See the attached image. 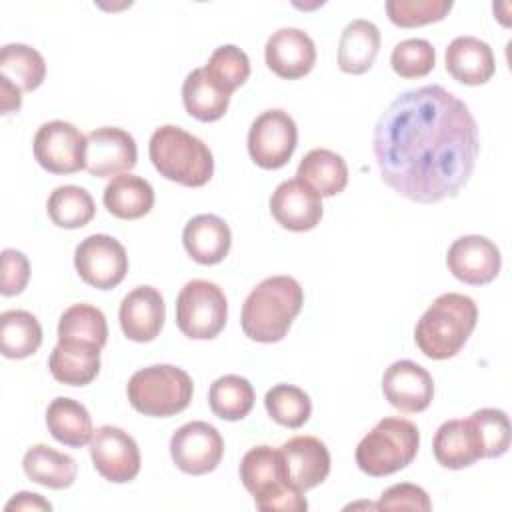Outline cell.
Listing matches in <instances>:
<instances>
[{"label":"cell","mask_w":512,"mask_h":512,"mask_svg":"<svg viewBox=\"0 0 512 512\" xmlns=\"http://www.w3.org/2000/svg\"><path fill=\"white\" fill-rule=\"evenodd\" d=\"M382 182L418 204L456 196L480 152L468 106L438 84L396 96L378 118L372 140Z\"/></svg>","instance_id":"obj_1"},{"label":"cell","mask_w":512,"mask_h":512,"mask_svg":"<svg viewBox=\"0 0 512 512\" xmlns=\"http://www.w3.org/2000/svg\"><path fill=\"white\" fill-rule=\"evenodd\" d=\"M304 304V290L292 276L264 278L242 304L244 334L262 344L280 342Z\"/></svg>","instance_id":"obj_2"},{"label":"cell","mask_w":512,"mask_h":512,"mask_svg":"<svg viewBox=\"0 0 512 512\" xmlns=\"http://www.w3.org/2000/svg\"><path fill=\"white\" fill-rule=\"evenodd\" d=\"M478 308L466 294H440L420 316L414 340L420 352L432 360L456 356L476 328Z\"/></svg>","instance_id":"obj_3"},{"label":"cell","mask_w":512,"mask_h":512,"mask_svg":"<svg viewBox=\"0 0 512 512\" xmlns=\"http://www.w3.org/2000/svg\"><path fill=\"white\" fill-rule=\"evenodd\" d=\"M150 160L166 180L188 188L204 186L214 174V158L210 148L194 134L180 126L166 124L150 136Z\"/></svg>","instance_id":"obj_4"},{"label":"cell","mask_w":512,"mask_h":512,"mask_svg":"<svg viewBox=\"0 0 512 512\" xmlns=\"http://www.w3.org/2000/svg\"><path fill=\"white\" fill-rule=\"evenodd\" d=\"M240 480L262 512H302L308 508L304 492L296 490L284 468L280 448L254 446L240 462Z\"/></svg>","instance_id":"obj_5"},{"label":"cell","mask_w":512,"mask_h":512,"mask_svg":"<svg viewBox=\"0 0 512 512\" xmlns=\"http://www.w3.org/2000/svg\"><path fill=\"white\" fill-rule=\"evenodd\" d=\"M420 432L414 422L398 416L382 418L356 446L358 468L374 478L406 468L418 454Z\"/></svg>","instance_id":"obj_6"},{"label":"cell","mask_w":512,"mask_h":512,"mask_svg":"<svg viewBox=\"0 0 512 512\" xmlns=\"http://www.w3.org/2000/svg\"><path fill=\"white\" fill-rule=\"evenodd\" d=\"M126 392L136 412L166 418L188 408L194 384L182 368L172 364H154L134 372L128 380Z\"/></svg>","instance_id":"obj_7"},{"label":"cell","mask_w":512,"mask_h":512,"mask_svg":"<svg viewBox=\"0 0 512 512\" xmlns=\"http://www.w3.org/2000/svg\"><path fill=\"white\" fill-rule=\"evenodd\" d=\"M228 318V302L222 288L210 280H190L176 298V324L194 340L218 336Z\"/></svg>","instance_id":"obj_8"},{"label":"cell","mask_w":512,"mask_h":512,"mask_svg":"<svg viewBox=\"0 0 512 512\" xmlns=\"http://www.w3.org/2000/svg\"><path fill=\"white\" fill-rule=\"evenodd\" d=\"M298 128L294 118L278 108L258 114L248 130V152L254 164L276 170L288 164L296 150Z\"/></svg>","instance_id":"obj_9"},{"label":"cell","mask_w":512,"mask_h":512,"mask_svg":"<svg viewBox=\"0 0 512 512\" xmlns=\"http://www.w3.org/2000/svg\"><path fill=\"white\" fill-rule=\"evenodd\" d=\"M78 276L98 290L116 288L128 272V254L124 246L108 234L86 236L74 250Z\"/></svg>","instance_id":"obj_10"},{"label":"cell","mask_w":512,"mask_h":512,"mask_svg":"<svg viewBox=\"0 0 512 512\" xmlns=\"http://www.w3.org/2000/svg\"><path fill=\"white\" fill-rule=\"evenodd\" d=\"M34 158L52 174H74L86 168V136L70 122H44L34 136Z\"/></svg>","instance_id":"obj_11"},{"label":"cell","mask_w":512,"mask_h":512,"mask_svg":"<svg viewBox=\"0 0 512 512\" xmlns=\"http://www.w3.org/2000/svg\"><path fill=\"white\" fill-rule=\"evenodd\" d=\"M170 454L174 464L192 476L212 472L224 454L220 432L202 420L182 424L170 438Z\"/></svg>","instance_id":"obj_12"},{"label":"cell","mask_w":512,"mask_h":512,"mask_svg":"<svg viewBox=\"0 0 512 512\" xmlns=\"http://www.w3.org/2000/svg\"><path fill=\"white\" fill-rule=\"evenodd\" d=\"M90 456L96 472L114 482L124 484L140 472V450L136 440L122 428L104 424L90 438Z\"/></svg>","instance_id":"obj_13"},{"label":"cell","mask_w":512,"mask_h":512,"mask_svg":"<svg viewBox=\"0 0 512 512\" xmlns=\"http://www.w3.org/2000/svg\"><path fill=\"white\" fill-rule=\"evenodd\" d=\"M138 148L130 132L102 126L86 136V170L96 178H112L136 166Z\"/></svg>","instance_id":"obj_14"},{"label":"cell","mask_w":512,"mask_h":512,"mask_svg":"<svg viewBox=\"0 0 512 512\" xmlns=\"http://www.w3.org/2000/svg\"><path fill=\"white\" fill-rule=\"evenodd\" d=\"M448 270L454 278L470 286H484L492 282L502 266L498 246L480 234L460 236L452 242L446 254Z\"/></svg>","instance_id":"obj_15"},{"label":"cell","mask_w":512,"mask_h":512,"mask_svg":"<svg viewBox=\"0 0 512 512\" xmlns=\"http://www.w3.org/2000/svg\"><path fill=\"white\" fill-rule=\"evenodd\" d=\"M274 220L292 232H306L322 218V196L300 178L284 180L270 196Z\"/></svg>","instance_id":"obj_16"},{"label":"cell","mask_w":512,"mask_h":512,"mask_svg":"<svg viewBox=\"0 0 512 512\" xmlns=\"http://www.w3.org/2000/svg\"><path fill=\"white\" fill-rule=\"evenodd\" d=\"M382 392L396 410L416 414L430 406L434 398V380L420 364L398 360L386 368L382 376Z\"/></svg>","instance_id":"obj_17"},{"label":"cell","mask_w":512,"mask_h":512,"mask_svg":"<svg viewBox=\"0 0 512 512\" xmlns=\"http://www.w3.org/2000/svg\"><path fill=\"white\" fill-rule=\"evenodd\" d=\"M166 318L164 298L154 286H136L120 302L118 320L124 336L134 342L154 340Z\"/></svg>","instance_id":"obj_18"},{"label":"cell","mask_w":512,"mask_h":512,"mask_svg":"<svg viewBox=\"0 0 512 512\" xmlns=\"http://www.w3.org/2000/svg\"><path fill=\"white\" fill-rule=\"evenodd\" d=\"M266 66L284 80L306 76L316 62L314 40L300 28L276 30L264 48Z\"/></svg>","instance_id":"obj_19"},{"label":"cell","mask_w":512,"mask_h":512,"mask_svg":"<svg viewBox=\"0 0 512 512\" xmlns=\"http://www.w3.org/2000/svg\"><path fill=\"white\" fill-rule=\"evenodd\" d=\"M290 484L306 492L322 484L330 472V452L316 436H294L280 446Z\"/></svg>","instance_id":"obj_20"},{"label":"cell","mask_w":512,"mask_h":512,"mask_svg":"<svg viewBox=\"0 0 512 512\" xmlns=\"http://www.w3.org/2000/svg\"><path fill=\"white\" fill-rule=\"evenodd\" d=\"M432 450L436 462L450 470L468 468L484 458V444L472 418L442 422L434 434Z\"/></svg>","instance_id":"obj_21"},{"label":"cell","mask_w":512,"mask_h":512,"mask_svg":"<svg viewBox=\"0 0 512 512\" xmlns=\"http://www.w3.org/2000/svg\"><path fill=\"white\" fill-rule=\"evenodd\" d=\"M182 242L188 256L204 266L222 262L232 244L228 224L216 214H198L184 226Z\"/></svg>","instance_id":"obj_22"},{"label":"cell","mask_w":512,"mask_h":512,"mask_svg":"<svg viewBox=\"0 0 512 512\" xmlns=\"http://www.w3.org/2000/svg\"><path fill=\"white\" fill-rule=\"evenodd\" d=\"M446 70L462 84H486L496 70L492 48L476 36H458L446 48Z\"/></svg>","instance_id":"obj_23"},{"label":"cell","mask_w":512,"mask_h":512,"mask_svg":"<svg viewBox=\"0 0 512 512\" xmlns=\"http://www.w3.org/2000/svg\"><path fill=\"white\" fill-rule=\"evenodd\" d=\"M100 350L86 342L58 340L48 358L50 374L62 384L86 386L100 372Z\"/></svg>","instance_id":"obj_24"},{"label":"cell","mask_w":512,"mask_h":512,"mask_svg":"<svg viewBox=\"0 0 512 512\" xmlns=\"http://www.w3.org/2000/svg\"><path fill=\"white\" fill-rule=\"evenodd\" d=\"M380 50V30L374 22L356 18L346 24L338 42V66L346 74H364Z\"/></svg>","instance_id":"obj_25"},{"label":"cell","mask_w":512,"mask_h":512,"mask_svg":"<svg viewBox=\"0 0 512 512\" xmlns=\"http://www.w3.org/2000/svg\"><path fill=\"white\" fill-rule=\"evenodd\" d=\"M102 200L112 216L122 220H136L152 210L154 188L142 176L124 172L106 184Z\"/></svg>","instance_id":"obj_26"},{"label":"cell","mask_w":512,"mask_h":512,"mask_svg":"<svg viewBox=\"0 0 512 512\" xmlns=\"http://www.w3.org/2000/svg\"><path fill=\"white\" fill-rule=\"evenodd\" d=\"M22 468L32 482L52 490H62L72 486L76 480L78 464L70 454L50 448L48 444H34L26 450Z\"/></svg>","instance_id":"obj_27"},{"label":"cell","mask_w":512,"mask_h":512,"mask_svg":"<svg viewBox=\"0 0 512 512\" xmlns=\"http://www.w3.org/2000/svg\"><path fill=\"white\" fill-rule=\"evenodd\" d=\"M46 426L54 440L70 448H82L84 444H90L94 434L92 418L86 406L66 396H58L48 404Z\"/></svg>","instance_id":"obj_28"},{"label":"cell","mask_w":512,"mask_h":512,"mask_svg":"<svg viewBox=\"0 0 512 512\" xmlns=\"http://www.w3.org/2000/svg\"><path fill=\"white\" fill-rule=\"evenodd\" d=\"M296 178L304 180L320 196H336L348 184V166L340 154L328 148H314L298 164Z\"/></svg>","instance_id":"obj_29"},{"label":"cell","mask_w":512,"mask_h":512,"mask_svg":"<svg viewBox=\"0 0 512 512\" xmlns=\"http://www.w3.org/2000/svg\"><path fill=\"white\" fill-rule=\"evenodd\" d=\"M182 102L190 116L200 122H214L222 118L230 104L226 94L204 68L192 70L182 84Z\"/></svg>","instance_id":"obj_30"},{"label":"cell","mask_w":512,"mask_h":512,"mask_svg":"<svg viewBox=\"0 0 512 512\" xmlns=\"http://www.w3.org/2000/svg\"><path fill=\"white\" fill-rule=\"evenodd\" d=\"M42 344V326L32 312L6 310L0 314V350L6 358H28Z\"/></svg>","instance_id":"obj_31"},{"label":"cell","mask_w":512,"mask_h":512,"mask_svg":"<svg viewBox=\"0 0 512 512\" xmlns=\"http://www.w3.org/2000/svg\"><path fill=\"white\" fill-rule=\"evenodd\" d=\"M46 210L52 224H56L58 228L74 230L86 226L94 218L96 204L86 188L66 184L50 192Z\"/></svg>","instance_id":"obj_32"},{"label":"cell","mask_w":512,"mask_h":512,"mask_svg":"<svg viewBox=\"0 0 512 512\" xmlns=\"http://www.w3.org/2000/svg\"><path fill=\"white\" fill-rule=\"evenodd\" d=\"M208 404L210 410L222 420H242L254 406V388L238 374L220 376L208 390Z\"/></svg>","instance_id":"obj_33"},{"label":"cell","mask_w":512,"mask_h":512,"mask_svg":"<svg viewBox=\"0 0 512 512\" xmlns=\"http://www.w3.org/2000/svg\"><path fill=\"white\" fill-rule=\"evenodd\" d=\"M0 76L8 78L22 92H32L44 82L46 62L32 46L6 44L0 52Z\"/></svg>","instance_id":"obj_34"},{"label":"cell","mask_w":512,"mask_h":512,"mask_svg":"<svg viewBox=\"0 0 512 512\" xmlns=\"http://www.w3.org/2000/svg\"><path fill=\"white\" fill-rule=\"evenodd\" d=\"M58 340L86 342L104 348L108 340L106 316L92 304H72L64 310L58 322Z\"/></svg>","instance_id":"obj_35"},{"label":"cell","mask_w":512,"mask_h":512,"mask_svg":"<svg viewBox=\"0 0 512 512\" xmlns=\"http://www.w3.org/2000/svg\"><path fill=\"white\" fill-rule=\"evenodd\" d=\"M270 418L286 428H300L312 414L310 396L294 384H276L264 396Z\"/></svg>","instance_id":"obj_36"},{"label":"cell","mask_w":512,"mask_h":512,"mask_svg":"<svg viewBox=\"0 0 512 512\" xmlns=\"http://www.w3.org/2000/svg\"><path fill=\"white\" fill-rule=\"evenodd\" d=\"M204 70L226 94H232L238 86H242L248 80L250 60L246 52L238 46L224 44L212 52Z\"/></svg>","instance_id":"obj_37"},{"label":"cell","mask_w":512,"mask_h":512,"mask_svg":"<svg viewBox=\"0 0 512 512\" xmlns=\"http://www.w3.org/2000/svg\"><path fill=\"white\" fill-rule=\"evenodd\" d=\"M452 0H388L386 14L400 28L440 22L452 10Z\"/></svg>","instance_id":"obj_38"},{"label":"cell","mask_w":512,"mask_h":512,"mask_svg":"<svg viewBox=\"0 0 512 512\" xmlns=\"http://www.w3.org/2000/svg\"><path fill=\"white\" fill-rule=\"evenodd\" d=\"M392 70L402 78H422L436 64L434 46L424 38H408L394 46L390 56Z\"/></svg>","instance_id":"obj_39"},{"label":"cell","mask_w":512,"mask_h":512,"mask_svg":"<svg viewBox=\"0 0 512 512\" xmlns=\"http://www.w3.org/2000/svg\"><path fill=\"white\" fill-rule=\"evenodd\" d=\"M484 444V458H498L510 448V420L504 410L480 408L470 416Z\"/></svg>","instance_id":"obj_40"},{"label":"cell","mask_w":512,"mask_h":512,"mask_svg":"<svg viewBox=\"0 0 512 512\" xmlns=\"http://www.w3.org/2000/svg\"><path fill=\"white\" fill-rule=\"evenodd\" d=\"M432 508V502L426 494L424 488L410 484V482H400L392 484L380 494V500L376 502V510H420L428 512Z\"/></svg>","instance_id":"obj_41"},{"label":"cell","mask_w":512,"mask_h":512,"mask_svg":"<svg viewBox=\"0 0 512 512\" xmlns=\"http://www.w3.org/2000/svg\"><path fill=\"white\" fill-rule=\"evenodd\" d=\"M30 278V262L28 258L14 248L2 250V280H0V292L4 296H16L20 294Z\"/></svg>","instance_id":"obj_42"},{"label":"cell","mask_w":512,"mask_h":512,"mask_svg":"<svg viewBox=\"0 0 512 512\" xmlns=\"http://www.w3.org/2000/svg\"><path fill=\"white\" fill-rule=\"evenodd\" d=\"M4 510H52V504L44 500L40 494L32 492H18L6 506Z\"/></svg>","instance_id":"obj_43"},{"label":"cell","mask_w":512,"mask_h":512,"mask_svg":"<svg viewBox=\"0 0 512 512\" xmlns=\"http://www.w3.org/2000/svg\"><path fill=\"white\" fill-rule=\"evenodd\" d=\"M22 90L16 88L8 78L0 76V108H2V114H10V112H16L20 110L22 106Z\"/></svg>","instance_id":"obj_44"}]
</instances>
